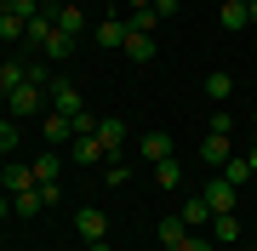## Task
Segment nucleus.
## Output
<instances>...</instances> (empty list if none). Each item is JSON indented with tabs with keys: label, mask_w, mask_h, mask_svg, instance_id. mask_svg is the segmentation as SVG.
Masks as SVG:
<instances>
[{
	"label": "nucleus",
	"mask_w": 257,
	"mask_h": 251,
	"mask_svg": "<svg viewBox=\"0 0 257 251\" xmlns=\"http://www.w3.org/2000/svg\"><path fill=\"white\" fill-rule=\"evenodd\" d=\"M200 200L211 205V217H229L234 205H240V188L229 183V177H217V171H211V177H206V188H200Z\"/></svg>",
	"instance_id": "f257e3e1"
},
{
	"label": "nucleus",
	"mask_w": 257,
	"mask_h": 251,
	"mask_svg": "<svg viewBox=\"0 0 257 251\" xmlns=\"http://www.w3.org/2000/svg\"><path fill=\"white\" fill-rule=\"evenodd\" d=\"M6 114H12V120H35V114H40V86H35V80H23L18 92L6 97Z\"/></svg>",
	"instance_id": "f03ea898"
},
{
	"label": "nucleus",
	"mask_w": 257,
	"mask_h": 251,
	"mask_svg": "<svg viewBox=\"0 0 257 251\" xmlns=\"http://www.w3.org/2000/svg\"><path fill=\"white\" fill-rule=\"evenodd\" d=\"M46 97H52V109H57V114H69V120H74V114H86V97L74 92L69 80H46Z\"/></svg>",
	"instance_id": "7ed1b4c3"
},
{
	"label": "nucleus",
	"mask_w": 257,
	"mask_h": 251,
	"mask_svg": "<svg viewBox=\"0 0 257 251\" xmlns=\"http://www.w3.org/2000/svg\"><path fill=\"white\" fill-rule=\"evenodd\" d=\"M200 160H206V171H223L234 160V143L223 137V131H206V143H200Z\"/></svg>",
	"instance_id": "20e7f679"
},
{
	"label": "nucleus",
	"mask_w": 257,
	"mask_h": 251,
	"mask_svg": "<svg viewBox=\"0 0 257 251\" xmlns=\"http://www.w3.org/2000/svg\"><path fill=\"white\" fill-rule=\"evenodd\" d=\"M40 137H46L52 149H63V143H74V120L57 114V109H46V114H40Z\"/></svg>",
	"instance_id": "39448f33"
},
{
	"label": "nucleus",
	"mask_w": 257,
	"mask_h": 251,
	"mask_svg": "<svg viewBox=\"0 0 257 251\" xmlns=\"http://www.w3.org/2000/svg\"><path fill=\"white\" fill-rule=\"evenodd\" d=\"M74 228H80V240H109V217L97 211V205H86V211H74Z\"/></svg>",
	"instance_id": "423d86ee"
},
{
	"label": "nucleus",
	"mask_w": 257,
	"mask_h": 251,
	"mask_svg": "<svg viewBox=\"0 0 257 251\" xmlns=\"http://www.w3.org/2000/svg\"><path fill=\"white\" fill-rule=\"evenodd\" d=\"M138 149H143L149 166H160V160H172V137H166V131H143V137H138Z\"/></svg>",
	"instance_id": "0eeeda50"
},
{
	"label": "nucleus",
	"mask_w": 257,
	"mask_h": 251,
	"mask_svg": "<svg viewBox=\"0 0 257 251\" xmlns=\"http://www.w3.org/2000/svg\"><path fill=\"white\" fill-rule=\"evenodd\" d=\"M92 137L103 143V154H109V160H120V143H126V126H120V120H97Z\"/></svg>",
	"instance_id": "6e6552de"
},
{
	"label": "nucleus",
	"mask_w": 257,
	"mask_h": 251,
	"mask_svg": "<svg viewBox=\"0 0 257 251\" xmlns=\"http://www.w3.org/2000/svg\"><path fill=\"white\" fill-rule=\"evenodd\" d=\"M92 35H97V46H109V52H114V46H126V18L114 12V18H103Z\"/></svg>",
	"instance_id": "1a4fd4ad"
},
{
	"label": "nucleus",
	"mask_w": 257,
	"mask_h": 251,
	"mask_svg": "<svg viewBox=\"0 0 257 251\" xmlns=\"http://www.w3.org/2000/svg\"><path fill=\"white\" fill-rule=\"evenodd\" d=\"M132 57V63H149V57H155V35H143V29H126V46H120Z\"/></svg>",
	"instance_id": "9d476101"
},
{
	"label": "nucleus",
	"mask_w": 257,
	"mask_h": 251,
	"mask_svg": "<svg viewBox=\"0 0 257 251\" xmlns=\"http://www.w3.org/2000/svg\"><path fill=\"white\" fill-rule=\"evenodd\" d=\"M40 57H46V63H63V57H74V35L52 29V35H46V46H40Z\"/></svg>",
	"instance_id": "9b49d317"
},
{
	"label": "nucleus",
	"mask_w": 257,
	"mask_h": 251,
	"mask_svg": "<svg viewBox=\"0 0 257 251\" xmlns=\"http://www.w3.org/2000/svg\"><path fill=\"white\" fill-rule=\"evenodd\" d=\"M52 18H57V29H63V35H86V12H80V0H69V6H57Z\"/></svg>",
	"instance_id": "f8f14e48"
},
{
	"label": "nucleus",
	"mask_w": 257,
	"mask_h": 251,
	"mask_svg": "<svg viewBox=\"0 0 257 251\" xmlns=\"http://www.w3.org/2000/svg\"><path fill=\"white\" fill-rule=\"evenodd\" d=\"M23 80H29V69H23V63H12V57H0V97H12Z\"/></svg>",
	"instance_id": "ddd939ff"
},
{
	"label": "nucleus",
	"mask_w": 257,
	"mask_h": 251,
	"mask_svg": "<svg viewBox=\"0 0 257 251\" xmlns=\"http://www.w3.org/2000/svg\"><path fill=\"white\" fill-rule=\"evenodd\" d=\"M0 183H6V194H23V188H35V166H6Z\"/></svg>",
	"instance_id": "4468645a"
},
{
	"label": "nucleus",
	"mask_w": 257,
	"mask_h": 251,
	"mask_svg": "<svg viewBox=\"0 0 257 251\" xmlns=\"http://www.w3.org/2000/svg\"><path fill=\"white\" fill-rule=\"evenodd\" d=\"M12 211H18V217H35V211H46V200H40V183H35V188H23V194H12Z\"/></svg>",
	"instance_id": "2eb2a0df"
},
{
	"label": "nucleus",
	"mask_w": 257,
	"mask_h": 251,
	"mask_svg": "<svg viewBox=\"0 0 257 251\" xmlns=\"http://www.w3.org/2000/svg\"><path fill=\"white\" fill-rule=\"evenodd\" d=\"M74 160H80V166H103L109 154H103V143H97V137H74Z\"/></svg>",
	"instance_id": "dca6fc26"
},
{
	"label": "nucleus",
	"mask_w": 257,
	"mask_h": 251,
	"mask_svg": "<svg viewBox=\"0 0 257 251\" xmlns=\"http://www.w3.org/2000/svg\"><path fill=\"white\" fill-rule=\"evenodd\" d=\"M177 217H183L189 228H206V223H211V205H206L200 194H194V200H183V211H177Z\"/></svg>",
	"instance_id": "f3484780"
},
{
	"label": "nucleus",
	"mask_w": 257,
	"mask_h": 251,
	"mask_svg": "<svg viewBox=\"0 0 257 251\" xmlns=\"http://www.w3.org/2000/svg\"><path fill=\"white\" fill-rule=\"evenodd\" d=\"M57 171H63V160H57V149L35 154V183H57Z\"/></svg>",
	"instance_id": "a211bd4d"
},
{
	"label": "nucleus",
	"mask_w": 257,
	"mask_h": 251,
	"mask_svg": "<svg viewBox=\"0 0 257 251\" xmlns=\"http://www.w3.org/2000/svg\"><path fill=\"white\" fill-rule=\"evenodd\" d=\"M211 240L234 245V240H240V217H234V211H229V217H211Z\"/></svg>",
	"instance_id": "6ab92c4d"
},
{
	"label": "nucleus",
	"mask_w": 257,
	"mask_h": 251,
	"mask_svg": "<svg viewBox=\"0 0 257 251\" xmlns=\"http://www.w3.org/2000/svg\"><path fill=\"white\" fill-rule=\"evenodd\" d=\"M229 92H234V80L223 75V69H211V75H206V97L211 103H229Z\"/></svg>",
	"instance_id": "aec40b11"
},
{
	"label": "nucleus",
	"mask_w": 257,
	"mask_h": 251,
	"mask_svg": "<svg viewBox=\"0 0 257 251\" xmlns=\"http://www.w3.org/2000/svg\"><path fill=\"white\" fill-rule=\"evenodd\" d=\"M217 18H223V29H251V12L240 6V0H223V12H217Z\"/></svg>",
	"instance_id": "412c9836"
},
{
	"label": "nucleus",
	"mask_w": 257,
	"mask_h": 251,
	"mask_svg": "<svg viewBox=\"0 0 257 251\" xmlns=\"http://www.w3.org/2000/svg\"><path fill=\"white\" fill-rule=\"evenodd\" d=\"M217 177H229V183L240 188V183H251V177H257V171H251V160H246V154H234V160H229V166H223Z\"/></svg>",
	"instance_id": "4be33fe9"
},
{
	"label": "nucleus",
	"mask_w": 257,
	"mask_h": 251,
	"mask_svg": "<svg viewBox=\"0 0 257 251\" xmlns=\"http://www.w3.org/2000/svg\"><path fill=\"white\" fill-rule=\"evenodd\" d=\"M189 240V223H183V217H166V223H160V245H183Z\"/></svg>",
	"instance_id": "5701e85b"
},
{
	"label": "nucleus",
	"mask_w": 257,
	"mask_h": 251,
	"mask_svg": "<svg viewBox=\"0 0 257 251\" xmlns=\"http://www.w3.org/2000/svg\"><path fill=\"white\" fill-rule=\"evenodd\" d=\"M155 183L160 188H177V183H183V166H177V160H160V166H155Z\"/></svg>",
	"instance_id": "b1692460"
},
{
	"label": "nucleus",
	"mask_w": 257,
	"mask_h": 251,
	"mask_svg": "<svg viewBox=\"0 0 257 251\" xmlns=\"http://www.w3.org/2000/svg\"><path fill=\"white\" fill-rule=\"evenodd\" d=\"M126 29H143V35H155V29H160V18H155V6L132 12V18H126Z\"/></svg>",
	"instance_id": "393cba45"
},
{
	"label": "nucleus",
	"mask_w": 257,
	"mask_h": 251,
	"mask_svg": "<svg viewBox=\"0 0 257 251\" xmlns=\"http://www.w3.org/2000/svg\"><path fill=\"white\" fill-rule=\"evenodd\" d=\"M12 149H18V120L0 114V154H12Z\"/></svg>",
	"instance_id": "a878e982"
},
{
	"label": "nucleus",
	"mask_w": 257,
	"mask_h": 251,
	"mask_svg": "<svg viewBox=\"0 0 257 251\" xmlns=\"http://www.w3.org/2000/svg\"><path fill=\"white\" fill-rule=\"evenodd\" d=\"M0 12H12V18H40V6H35V0H0Z\"/></svg>",
	"instance_id": "bb28decb"
},
{
	"label": "nucleus",
	"mask_w": 257,
	"mask_h": 251,
	"mask_svg": "<svg viewBox=\"0 0 257 251\" xmlns=\"http://www.w3.org/2000/svg\"><path fill=\"white\" fill-rule=\"evenodd\" d=\"M126 160H103V183H109V188H120V183H126Z\"/></svg>",
	"instance_id": "cd10ccee"
},
{
	"label": "nucleus",
	"mask_w": 257,
	"mask_h": 251,
	"mask_svg": "<svg viewBox=\"0 0 257 251\" xmlns=\"http://www.w3.org/2000/svg\"><path fill=\"white\" fill-rule=\"evenodd\" d=\"M23 18H12V12H0V40H23Z\"/></svg>",
	"instance_id": "c85d7f7f"
},
{
	"label": "nucleus",
	"mask_w": 257,
	"mask_h": 251,
	"mask_svg": "<svg viewBox=\"0 0 257 251\" xmlns=\"http://www.w3.org/2000/svg\"><path fill=\"white\" fill-rule=\"evenodd\" d=\"M177 251H211V240H206V234H200V228H189V240H183V245H177Z\"/></svg>",
	"instance_id": "c756f323"
},
{
	"label": "nucleus",
	"mask_w": 257,
	"mask_h": 251,
	"mask_svg": "<svg viewBox=\"0 0 257 251\" xmlns=\"http://www.w3.org/2000/svg\"><path fill=\"white\" fill-rule=\"evenodd\" d=\"M40 200H46V211H52V205H63V188H57V183H40Z\"/></svg>",
	"instance_id": "7c9ffc66"
},
{
	"label": "nucleus",
	"mask_w": 257,
	"mask_h": 251,
	"mask_svg": "<svg viewBox=\"0 0 257 251\" xmlns=\"http://www.w3.org/2000/svg\"><path fill=\"white\" fill-rule=\"evenodd\" d=\"M155 18L166 23V18H177V0H155Z\"/></svg>",
	"instance_id": "2f4dec72"
},
{
	"label": "nucleus",
	"mask_w": 257,
	"mask_h": 251,
	"mask_svg": "<svg viewBox=\"0 0 257 251\" xmlns=\"http://www.w3.org/2000/svg\"><path fill=\"white\" fill-rule=\"evenodd\" d=\"M120 6H132V12H143V6H155V0H120Z\"/></svg>",
	"instance_id": "473e14b6"
},
{
	"label": "nucleus",
	"mask_w": 257,
	"mask_h": 251,
	"mask_svg": "<svg viewBox=\"0 0 257 251\" xmlns=\"http://www.w3.org/2000/svg\"><path fill=\"white\" fill-rule=\"evenodd\" d=\"M86 251H114V245H109V240H92V245H86Z\"/></svg>",
	"instance_id": "72a5a7b5"
},
{
	"label": "nucleus",
	"mask_w": 257,
	"mask_h": 251,
	"mask_svg": "<svg viewBox=\"0 0 257 251\" xmlns=\"http://www.w3.org/2000/svg\"><path fill=\"white\" fill-rule=\"evenodd\" d=\"M246 12H251V29H257V0H251V6H246Z\"/></svg>",
	"instance_id": "f704fd0d"
},
{
	"label": "nucleus",
	"mask_w": 257,
	"mask_h": 251,
	"mask_svg": "<svg viewBox=\"0 0 257 251\" xmlns=\"http://www.w3.org/2000/svg\"><path fill=\"white\" fill-rule=\"evenodd\" d=\"M246 160H251V171H257V143H251V154H246Z\"/></svg>",
	"instance_id": "c9c22d12"
},
{
	"label": "nucleus",
	"mask_w": 257,
	"mask_h": 251,
	"mask_svg": "<svg viewBox=\"0 0 257 251\" xmlns=\"http://www.w3.org/2000/svg\"><path fill=\"white\" fill-rule=\"evenodd\" d=\"M103 6H120V0H103Z\"/></svg>",
	"instance_id": "e433bc0d"
},
{
	"label": "nucleus",
	"mask_w": 257,
	"mask_h": 251,
	"mask_svg": "<svg viewBox=\"0 0 257 251\" xmlns=\"http://www.w3.org/2000/svg\"><path fill=\"white\" fill-rule=\"evenodd\" d=\"M240 6H251V0H240Z\"/></svg>",
	"instance_id": "4c0bfd02"
},
{
	"label": "nucleus",
	"mask_w": 257,
	"mask_h": 251,
	"mask_svg": "<svg viewBox=\"0 0 257 251\" xmlns=\"http://www.w3.org/2000/svg\"><path fill=\"white\" fill-rule=\"evenodd\" d=\"M0 103H6V97H0Z\"/></svg>",
	"instance_id": "58836bf2"
}]
</instances>
